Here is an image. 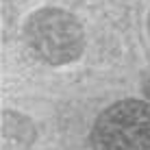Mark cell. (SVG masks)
I'll list each match as a JSON object with an SVG mask.
<instances>
[{
    "instance_id": "cell-3",
    "label": "cell",
    "mask_w": 150,
    "mask_h": 150,
    "mask_svg": "<svg viewBox=\"0 0 150 150\" xmlns=\"http://www.w3.org/2000/svg\"><path fill=\"white\" fill-rule=\"evenodd\" d=\"M148 96H150V81H148Z\"/></svg>"
},
{
    "instance_id": "cell-2",
    "label": "cell",
    "mask_w": 150,
    "mask_h": 150,
    "mask_svg": "<svg viewBox=\"0 0 150 150\" xmlns=\"http://www.w3.org/2000/svg\"><path fill=\"white\" fill-rule=\"evenodd\" d=\"M94 150H150V107L122 100L98 115L91 131Z\"/></svg>"
},
{
    "instance_id": "cell-1",
    "label": "cell",
    "mask_w": 150,
    "mask_h": 150,
    "mask_svg": "<svg viewBox=\"0 0 150 150\" xmlns=\"http://www.w3.org/2000/svg\"><path fill=\"white\" fill-rule=\"evenodd\" d=\"M26 41L41 61L63 65L81 54L83 28L68 11L41 9L26 22Z\"/></svg>"
}]
</instances>
